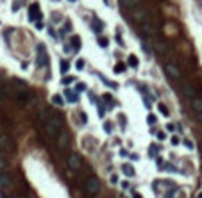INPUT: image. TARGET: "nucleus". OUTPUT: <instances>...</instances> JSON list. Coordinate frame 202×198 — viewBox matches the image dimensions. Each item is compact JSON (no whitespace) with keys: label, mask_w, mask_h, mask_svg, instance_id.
Returning <instances> with one entry per match:
<instances>
[{"label":"nucleus","mask_w":202,"mask_h":198,"mask_svg":"<svg viewBox=\"0 0 202 198\" xmlns=\"http://www.w3.org/2000/svg\"><path fill=\"white\" fill-rule=\"evenodd\" d=\"M184 146H186L188 150H193V148H195V143H193L191 139H184Z\"/></svg>","instance_id":"24"},{"label":"nucleus","mask_w":202,"mask_h":198,"mask_svg":"<svg viewBox=\"0 0 202 198\" xmlns=\"http://www.w3.org/2000/svg\"><path fill=\"white\" fill-rule=\"evenodd\" d=\"M156 136H158V139H159V141H163V139L166 138V134H165V132H158Z\"/></svg>","instance_id":"32"},{"label":"nucleus","mask_w":202,"mask_h":198,"mask_svg":"<svg viewBox=\"0 0 202 198\" xmlns=\"http://www.w3.org/2000/svg\"><path fill=\"white\" fill-rule=\"evenodd\" d=\"M158 111H159V113H161L163 116H168V109H166V107H165L163 104H159V105H158Z\"/></svg>","instance_id":"21"},{"label":"nucleus","mask_w":202,"mask_h":198,"mask_svg":"<svg viewBox=\"0 0 202 198\" xmlns=\"http://www.w3.org/2000/svg\"><path fill=\"white\" fill-rule=\"evenodd\" d=\"M45 130H47V134H49L50 138L57 136V134H59V130H61V121H59L57 118L49 120V121H47V125H45Z\"/></svg>","instance_id":"1"},{"label":"nucleus","mask_w":202,"mask_h":198,"mask_svg":"<svg viewBox=\"0 0 202 198\" xmlns=\"http://www.w3.org/2000/svg\"><path fill=\"white\" fill-rule=\"evenodd\" d=\"M104 130L107 132V134H111V130H113V127H111V123H109V121H106V123H104Z\"/></svg>","instance_id":"29"},{"label":"nucleus","mask_w":202,"mask_h":198,"mask_svg":"<svg viewBox=\"0 0 202 198\" xmlns=\"http://www.w3.org/2000/svg\"><path fill=\"white\" fill-rule=\"evenodd\" d=\"M170 141H172V145H179V143H181V139H179L177 136H173V138H172Z\"/></svg>","instance_id":"33"},{"label":"nucleus","mask_w":202,"mask_h":198,"mask_svg":"<svg viewBox=\"0 0 202 198\" xmlns=\"http://www.w3.org/2000/svg\"><path fill=\"white\" fill-rule=\"evenodd\" d=\"M156 47H158V52H161V54H166V52H168V50H166V45H163V43H158Z\"/></svg>","instance_id":"26"},{"label":"nucleus","mask_w":202,"mask_h":198,"mask_svg":"<svg viewBox=\"0 0 202 198\" xmlns=\"http://www.w3.org/2000/svg\"><path fill=\"white\" fill-rule=\"evenodd\" d=\"M191 107L198 116H202V98H191Z\"/></svg>","instance_id":"8"},{"label":"nucleus","mask_w":202,"mask_h":198,"mask_svg":"<svg viewBox=\"0 0 202 198\" xmlns=\"http://www.w3.org/2000/svg\"><path fill=\"white\" fill-rule=\"evenodd\" d=\"M197 198H202V191H198V193H197Z\"/></svg>","instance_id":"37"},{"label":"nucleus","mask_w":202,"mask_h":198,"mask_svg":"<svg viewBox=\"0 0 202 198\" xmlns=\"http://www.w3.org/2000/svg\"><path fill=\"white\" fill-rule=\"evenodd\" d=\"M156 121H158V118H156V114H148V116H147V123H148V125H154Z\"/></svg>","instance_id":"23"},{"label":"nucleus","mask_w":202,"mask_h":198,"mask_svg":"<svg viewBox=\"0 0 202 198\" xmlns=\"http://www.w3.org/2000/svg\"><path fill=\"white\" fill-rule=\"evenodd\" d=\"M70 2H75V0H70Z\"/></svg>","instance_id":"40"},{"label":"nucleus","mask_w":202,"mask_h":198,"mask_svg":"<svg viewBox=\"0 0 202 198\" xmlns=\"http://www.w3.org/2000/svg\"><path fill=\"white\" fill-rule=\"evenodd\" d=\"M91 27H93V29H95V31H97V32H100V31H102V27H104V25H102V23H100V21H99V20H93V23H91Z\"/></svg>","instance_id":"18"},{"label":"nucleus","mask_w":202,"mask_h":198,"mask_svg":"<svg viewBox=\"0 0 202 198\" xmlns=\"http://www.w3.org/2000/svg\"><path fill=\"white\" fill-rule=\"evenodd\" d=\"M183 93H184L186 97H190V98H195V89H193L190 84H184V86H183Z\"/></svg>","instance_id":"12"},{"label":"nucleus","mask_w":202,"mask_h":198,"mask_svg":"<svg viewBox=\"0 0 202 198\" xmlns=\"http://www.w3.org/2000/svg\"><path fill=\"white\" fill-rule=\"evenodd\" d=\"M74 80V77H70V75H64V79H63V84H70Z\"/></svg>","instance_id":"31"},{"label":"nucleus","mask_w":202,"mask_h":198,"mask_svg":"<svg viewBox=\"0 0 202 198\" xmlns=\"http://www.w3.org/2000/svg\"><path fill=\"white\" fill-rule=\"evenodd\" d=\"M200 120H202V116H200Z\"/></svg>","instance_id":"41"},{"label":"nucleus","mask_w":202,"mask_h":198,"mask_svg":"<svg viewBox=\"0 0 202 198\" xmlns=\"http://www.w3.org/2000/svg\"><path fill=\"white\" fill-rule=\"evenodd\" d=\"M68 68H70V62H68V61H61V72L66 73V72H68Z\"/></svg>","instance_id":"20"},{"label":"nucleus","mask_w":202,"mask_h":198,"mask_svg":"<svg viewBox=\"0 0 202 198\" xmlns=\"http://www.w3.org/2000/svg\"><path fill=\"white\" fill-rule=\"evenodd\" d=\"M57 145H59V148H66V145H68V134H66V132H61L59 134Z\"/></svg>","instance_id":"10"},{"label":"nucleus","mask_w":202,"mask_h":198,"mask_svg":"<svg viewBox=\"0 0 202 198\" xmlns=\"http://www.w3.org/2000/svg\"><path fill=\"white\" fill-rule=\"evenodd\" d=\"M115 73H123L125 72V64H115Z\"/></svg>","instance_id":"19"},{"label":"nucleus","mask_w":202,"mask_h":198,"mask_svg":"<svg viewBox=\"0 0 202 198\" xmlns=\"http://www.w3.org/2000/svg\"><path fill=\"white\" fill-rule=\"evenodd\" d=\"M132 198H141V194H138V193H134V196Z\"/></svg>","instance_id":"36"},{"label":"nucleus","mask_w":202,"mask_h":198,"mask_svg":"<svg viewBox=\"0 0 202 198\" xmlns=\"http://www.w3.org/2000/svg\"><path fill=\"white\" fill-rule=\"evenodd\" d=\"M81 166H82L81 157L77 155V153H70V155H68V168L74 170V171H77V170H81Z\"/></svg>","instance_id":"4"},{"label":"nucleus","mask_w":202,"mask_h":198,"mask_svg":"<svg viewBox=\"0 0 202 198\" xmlns=\"http://www.w3.org/2000/svg\"><path fill=\"white\" fill-rule=\"evenodd\" d=\"M166 130H170V132L175 130V125H173V123H168V125H166Z\"/></svg>","instance_id":"35"},{"label":"nucleus","mask_w":202,"mask_h":198,"mask_svg":"<svg viewBox=\"0 0 202 198\" xmlns=\"http://www.w3.org/2000/svg\"><path fill=\"white\" fill-rule=\"evenodd\" d=\"M123 6L129 7V9H132V7H136V6H141V2H140V0H123Z\"/></svg>","instance_id":"15"},{"label":"nucleus","mask_w":202,"mask_h":198,"mask_svg":"<svg viewBox=\"0 0 202 198\" xmlns=\"http://www.w3.org/2000/svg\"><path fill=\"white\" fill-rule=\"evenodd\" d=\"M127 62H129V66H132V68H138V66H140V61H138V57L134 54H131L127 57Z\"/></svg>","instance_id":"14"},{"label":"nucleus","mask_w":202,"mask_h":198,"mask_svg":"<svg viewBox=\"0 0 202 198\" xmlns=\"http://www.w3.org/2000/svg\"><path fill=\"white\" fill-rule=\"evenodd\" d=\"M109 182L113 184V186H116V184H118V177H116L115 173H113V175H111V177H109Z\"/></svg>","instance_id":"28"},{"label":"nucleus","mask_w":202,"mask_h":198,"mask_svg":"<svg viewBox=\"0 0 202 198\" xmlns=\"http://www.w3.org/2000/svg\"><path fill=\"white\" fill-rule=\"evenodd\" d=\"M84 89H86V86H84L82 82H79V84H77V91H84Z\"/></svg>","instance_id":"34"},{"label":"nucleus","mask_w":202,"mask_h":198,"mask_svg":"<svg viewBox=\"0 0 202 198\" xmlns=\"http://www.w3.org/2000/svg\"><path fill=\"white\" fill-rule=\"evenodd\" d=\"M100 80H102V82H104V84H107V86H109V87H116V84H113V82H109V80H107V79H106V77H104V75H100Z\"/></svg>","instance_id":"27"},{"label":"nucleus","mask_w":202,"mask_h":198,"mask_svg":"<svg viewBox=\"0 0 202 198\" xmlns=\"http://www.w3.org/2000/svg\"><path fill=\"white\" fill-rule=\"evenodd\" d=\"M99 191H100V182H99V179H97V177H89L88 182H86V193H88L89 196H95Z\"/></svg>","instance_id":"2"},{"label":"nucleus","mask_w":202,"mask_h":198,"mask_svg":"<svg viewBox=\"0 0 202 198\" xmlns=\"http://www.w3.org/2000/svg\"><path fill=\"white\" fill-rule=\"evenodd\" d=\"M131 14H132V18L136 20V21H140V23L147 20V11H145V7H141V6L132 7V9H131Z\"/></svg>","instance_id":"3"},{"label":"nucleus","mask_w":202,"mask_h":198,"mask_svg":"<svg viewBox=\"0 0 202 198\" xmlns=\"http://www.w3.org/2000/svg\"><path fill=\"white\" fill-rule=\"evenodd\" d=\"M0 168H4V161L2 159H0Z\"/></svg>","instance_id":"38"},{"label":"nucleus","mask_w":202,"mask_h":198,"mask_svg":"<svg viewBox=\"0 0 202 198\" xmlns=\"http://www.w3.org/2000/svg\"><path fill=\"white\" fill-rule=\"evenodd\" d=\"M141 29H143V32H145L147 36H152V34H154V27H152V23H150L148 20L141 21Z\"/></svg>","instance_id":"9"},{"label":"nucleus","mask_w":202,"mask_h":198,"mask_svg":"<svg viewBox=\"0 0 202 198\" xmlns=\"http://www.w3.org/2000/svg\"><path fill=\"white\" fill-rule=\"evenodd\" d=\"M52 104H54V105H57V107H61V105L64 104V100H63V97L54 95V97H52Z\"/></svg>","instance_id":"16"},{"label":"nucleus","mask_w":202,"mask_h":198,"mask_svg":"<svg viewBox=\"0 0 202 198\" xmlns=\"http://www.w3.org/2000/svg\"><path fill=\"white\" fill-rule=\"evenodd\" d=\"M16 198H25V196H16Z\"/></svg>","instance_id":"39"},{"label":"nucleus","mask_w":202,"mask_h":198,"mask_svg":"<svg viewBox=\"0 0 202 198\" xmlns=\"http://www.w3.org/2000/svg\"><path fill=\"white\" fill-rule=\"evenodd\" d=\"M122 171L125 173V177H134V175H136V170H134L131 164H123L122 166Z\"/></svg>","instance_id":"11"},{"label":"nucleus","mask_w":202,"mask_h":198,"mask_svg":"<svg viewBox=\"0 0 202 198\" xmlns=\"http://www.w3.org/2000/svg\"><path fill=\"white\" fill-rule=\"evenodd\" d=\"M166 73L172 79H181V70H179L173 62H166Z\"/></svg>","instance_id":"6"},{"label":"nucleus","mask_w":202,"mask_h":198,"mask_svg":"<svg viewBox=\"0 0 202 198\" xmlns=\"http://www.w3.org/2000/svg\"><path fill=\"white\" fill-rule=\"evenodd\" d=\"M72 43L75 45V50H79V48H81V39H79L77 36H74V38H72Z\"/></svg>","instance_id":"25"},{"label":"nucleus","mask_w":202,"mask_h":198,"mask_svg":"<svg viewBox=\"0 0 202 198\" xmlns=\"http://www.w3.org/2000/svg\"><path fill=\"white\" fill-rule=\"evenodd\" d=\"M64 95H66V98H68L70 102H75L77 100V95L72 93V89H64Z\"/></svg>","instance_id":"17"},{"label":"nucleus","mask_w":202,"mask_h":198,"mask_svg":"<svg viewBox=\"0 0 202 198\" xmlns=\"http://www.w3.org/2000/svg\"><path fill=\"white\" fill-rule=\"evenodd\" d=\"M45 64H47V52L43 50V47H38V66L41 68Z\"/></svg>","instance_id":"7"},{"label":"nucleus","mask_w":202,"mask_h":198,"mask_svg":"<svg viewBox=\"0 0 202 198\" xmlns=\"http://www.w3.org/2000/svg\"><path fill=\"white\" fill-rule=\"evenodd\" d=\"M41 20V13H39V6L38 4H32L29 7V21H38Z\"/></svg>","instance_id":"5"},{"label":"nucleus","mask_w":202,"mask_h":198,"mask_svg":"<svg viewBox=\"0 0 202 198\" xmlns=\"http://www.w3.org/2000/svg\"><path fill=\"white\" fill-rule=\"evenodd\" d=\"M0 186H2V187H9L11 186V177H9L7 173L0 175Z\"/></svg>","instance_id":"13"},{"label":"nucleus","mask_w":202,"mask_h":198,"mask_svg":"<svg viewBox=\"0 0 202 198\" xmlns=\"http://www.w3.org/2000/svg\"><path fill=\"white\" fill-rule=\"evenodd\" d=\"M99 45L100 47H107V39L106 38H99Z\"/></svg>","instance_id":"30"},{"label":"nucleus","mask_w":202,"mask_h":198,"mask_svg":"<svg viewBox=\"0 0 202 198\" xmlns=\"http://www.w3.org/2000/svg\"><path fill=\"white\" fill-rule=\"evenodd\" d=\"M75 68L81 72V70H84V59H77L75 61Z\"/></svg>","instance_id":"22"}]
</instances>
